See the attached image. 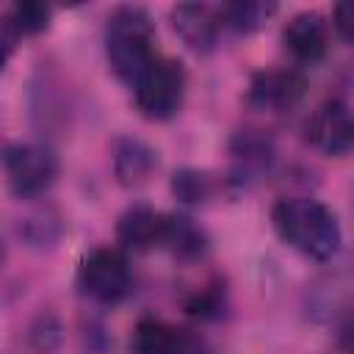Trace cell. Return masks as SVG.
<instances>
[{"label":"cell","instance_id":"obj_1","mask_svg":"<svg viewBox=\"0 0 354 354\" xmlns=\"http://www.w3.org/2000/svg\"><path fill=\"white\" fill-rule=\"evenodd\" d=\"M271 227L285 246L318 263L332 260L343 243L337 216L324 202L310 196L277 199L271 207Z\"/></svg>","mask_w":354,"mask_h":354},{"label":"cell","instance_id":"obj_2","mask_svg":"<svg viewBox=\"0 0 354 354\" xmlns=\"http://www.w3.org/2000/svg\"><path fill=\"white\" fill-rule=\"evenodd\" d=\"M155 22L141 6H119L105 25V55L113 75L136 83L155 55Z\"/></svg>","mask_w":354,"mask_h":354},{"label":"cell","instance_id":"obj_3","mask_svg":"<svg viewBox=\"0 0 354 354\" xmlns=\"http://www.w3.org/2000/svg\"><path fill=\"white\" fill-rule=\"evenodd\" d=\"M185 66L177 58L158 55L147 72L133 83V102L136 111L149 122H169L180 113L185 100Z\"/></svg>","mask_w":354,"mask_h":354},{"label":"cell","instance_id":"obj_4","mask_svg":"<svg viewBox=\"0 0 354 354\" xmlns=\"http://www.w3.org/2000/svg\"><path fill=\"white\" fill-rule=\"evenodd\" d=\"M136 277L122 249L100 246L83 257L77 268V288L97 304H119L133 293Z\"/></svg>","mask_w":354,"mask_h":354},{"label":"cell","instance_id":"obj_5","mask_svg":"<svg viewBox=\"0 0 354 354\" xmlns=\"http://www.w3.org/2000/svg\"><path fill=\"white\" fill-rule=\"evenodd\" d=\"M3 169H6V180H8V188L14 196L36 199L53 188L61 166H58V158L50 147L17 141V144L6 147Z\"/></svg>","mask_w":354,"mask_h":354},{"label":"cell","instance_id":"obj_6","mask_svg":"<svg viewBox=\"0 0 354 354\" xmlns=\"http://www.w3.org/2000/svg\"><path fill=\"white\" fill-rule=\"evenodd\" d=\"M130 354H216L205 335L160 318H141L130 335Z\"/></svg>","mask_w":354,"mask_h":354},{"label":"cell","instance_id":"obj_7","mask_svg":"<svg viewBox=\"0 0 354 354\" xmlns=\"http://www.w3.org/2000/svg\"><path fill=\"white\" fill-rule=\"evenodd\" d=\"M307 141L329 158L354 155V111L337 97L324 100L307 122Z\"/></svg>","mask_w":354,"mask_h":354},{"label":"cell","instance_id":"obj_8","mask_svg":"<svg viewBox=\"0 0 354 354\" xmlns=\"http://www.w3.org/2000/svg\"><path fill=\"white\" fill-rule=\"evenodd\" d=\"M304 88H307V80L296 69H260L252 75L246 86V102L257 111L279 113L299 105V100L304 97Z\"/></svg>","mask_w":354,"mask_h":354},{"label":"cell","instance_id":"obj_9","mask_svg":"<svg viewBox=\"0 0 354 354\" xmlns=\"http://www.w3.org/2000/svg\"><path fill=\"white\" fill-rule=\"evenodd\" d=\"M169 22L191 53L207 55L216 50L221 33V17L216 8L205 3H177L169 11Z\"/></svg>","mask_w":354,"mask_h":354},{"label":"cell","instance_id":"obj_10","mask_svg":"<svg viewBox=\"0 0 354 354\" xmlns=\"http://www.w3.org/2000/svg\"><path fill=\"white\" fill-rule=\"evenodd\" d=\"M282 44L299 64H315L329 50V22L321 11H299L282 28Z\"/></svg>","mask_w":354,"mask_h":354},{"label":"cell","instance_id":"obj_11","mask_svg":"<svg viewBox=\"0 0 354 354\" xmlns=\"http://www.w3.org/2000/svg\"><path fill=\"white\" fill-rule=\"evenodd\" d=\"M166 216L169 213H160L149 205H133L116 221V241L127 252H149L155 246H163Z\"/></svg>","mask_w":354,"mask_h":354},{"label":"cell","instance_id":"obj_12","mask_svg":"<svg viewBox=\"0 0 354 354\" xmlns=\"http://www.w3.org/2000/svg\"><path fill=\"white\" fill-rule=\"evenodd\" d=\"M158 169V152L133 136H119L113 141V174L122 185L133 188L141 185L152 177V171Z\"/></svg>","mask_w":354,"mask_h":354},{"label":"cell","instance_id":"obj_13","mask_svg":"<svg viewBox=\"0 0 354 354\" xmlns=\"http://www.w3.org/2000/svg\"><path fill=\"white\" fill-rule=\"evenodd\" d=\"M53 8L47 3H14L3 17V58H11V50L17 41L28 36H39L50 28Z\"/></svg>","mask_w":354,"mask_h":354},{"label":"cell","instance_id":"obj_14","mask_svg":"<svg viewBox=\"0 0 354 354\" xmlns=\"http://www.w3.org/2000/svg\"><path fill=\"white\" fill-rule=\"evenodd\" d=\"M163 246L183 263H196L210 252V238L207 232L188 216L183 213H169L166 216V235Z\"/></svg>","mask_w":354,"mask_h":354},{"label":"cell","instance_id":"obj_15","mask_svg":"<svg viewBox=\"0 0 354 354\" xmlns=\"http://www.w3.org/2000/svg\"><path fill=\"white\" fill-rule=\"evenodd\" d=\"M230 152L235 160V174H241V180L266 171L274 160V144L260 130H241L232 138Z\"/></svg>","mask_w":354,"mask_h":354},{"label":"cell","instance_id":"obj_16","mask_svg":"<svg viewBox=\"0 0 354 354\" xmlns=\"http://www.w3.org/2000/svg\"><path fill=\"white\" fill-rule=\"evenodd\" d=\"M277 14V3H257V0H238L218 8L221 28H230L235 33H254L263 22H268Z\"/></svg>","mask_w":354,"mask_h":354},{"label":"cell","instance_id":"obj_17","mask_svg":"<svg viewBox=\"0 0 354 354\" xmlns=\"http://www.w3.org/2000/svg\"><path fill=\"white\" fill-rule=\"evenodd\" d=\"M171 194L183 202V205H202L210 199L213 194V183L205 171L196 169H180L171 174Z\"/></svg>","mask_w":354,"mask_h":354},{"label":"cell","instance_id":"obj_18","mask_svg":"<svg viewBox=\"0 0 354 354\" xmlns=\"http://www.w3.org/2000/svg\"><path fill=\"white\" fill-rule=\"evenodd\" d=\"M227 299H224V288L218 282L199 288L196 293H191V299L185 301V313L199 318V321H216L224 315Z\"/></svg>","mask_w":354,"mask_h":354},{"label":"cell","instance_id":"obj_19","mask_svg":"<svg viewBox=\"0 0 354 354\" xmlns=\"http://www.w3.org/2000/svg\"><path fill=\"white\" fill-rule=\"evenodd\" d=\"M332 25H335L337 36L346 44H354V0L351 3H337L332 8Z\"/></svg>","mask_w":354,"mask_h":354}]
</instances>
